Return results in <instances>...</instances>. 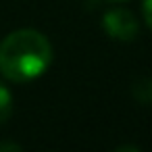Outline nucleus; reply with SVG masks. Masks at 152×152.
I'll use <instances>...</instances> for the list:
<instances>
[{
	"label": "nucleus",
	"mask_w": 152,
	"mask_h": 152,
	"mask_svg": "<svg viewBox=\"0 0 152 152\" xmlns=\"http://www.w3.org/2000/svg\"><path fill=\"white\" fill-rule=\"evenodd\" d=\"M52 65V44L38 29H17L0 42V73L9 81L27 83Z\"/></svg>",
	"instance_id": "obj_1"
},
{
	"label": "nucleus",
	"mask_w": 152,
	"mask_h": 152,
	"mask_svg": "<svg viewBox=\"0 0 152 152\" xmlns=\"http://www.w3.org/2000/svg\"><path fill=\"white\" fill-rule=\"evenodd\" d=\"M102 29L106 31L108 38L117 42H131L137 36V19L131 11L127 9H110L102 17Z\"/></svg>",
	"instance_id": "obj_2"
},
{
	"label": "nucleus",
	"mask_w": 152,
	"mask_h": 152,
	"mask_svg": "<svg viewBox=\"0 0 152 152\" xmlns=\"http://www.w3.org/2000/svg\"><path fill=\"white\" fill-rule=\"evenodd\" d=\"M133 98L142 104H152V77H140L133 83Z\"/></svg>",
	"instance_id": "obj_3"
},
{
	"label": "nucleus",
	"mask_w": 152,
	"mask_h": 152,
	"mask_svg": "<svg viewBox=\"0 0 152 152\" xmlns=\"http://www.w3.org/2000/svg\"><path fill=\"white\" fill-rule=\"evenodd\" d=\"M13 115V94L11 90L0 81V125L7 123Z\"/></svg>",
	"instance_id": "obj_4"
},
{
	"label": "nucleus",
	"mask_w": 152,
	"mask_h": 152,
	"mask_svg": "<svg viewBox=\"0 0 152 152\" xmlns=\"http://www.w3.org/2000/svg\"><path fill=\"white\" fill-rule=\"evenodd\" d=\"M142 15H144L146 25L152 31V0H144V2H142Z\"/></svg>",
	"instance_id": "obj_5"
},
{
	"label": "nucleus",
	"mask_w": 152,
	"mask_h": 152,
	"mask_svg": "<svg viewBox=\"0 0 152 152\" xmlns=\"http://www.w3.org/2000/svg\"><path fill=\"white\" fill-rule=\"evenodd\" d=\"M7 150H11V152H19V150H23L19 144H13V142H0V152H7Z\"/></svg>",
	"instance_id": "obj_6"
},
{
	"label": "nucleus",
	"mask_w": 152,
	"mask_h": 152,
	"mask_svg": "<svg viewBox=\"0 0 152 152\" xmlns=\"http://www.w3.org/2000/svg\"><path fill=\"white\" fill-rule=\"evenodd\" d=\"M123 150H133V152H140V148H137V146H119V148H117V152H123Z\"/></svg>",
	"instance_id": "obj_7"
},
{
	"label": "nucleus",
	"mask_w": 152,
	"mask_h": 152,
	"mask_svg": "<svg viewBox=\"0 0 152 152\" xmlns=\"http://www.w3.org/2000/svg\"><path fill=\"white\" fill-rule=\"evenodd\" d=\"M106 2H127V0H106Z\"/></svg>",
	"instance_id": "obj_8"
}]
</instances>
